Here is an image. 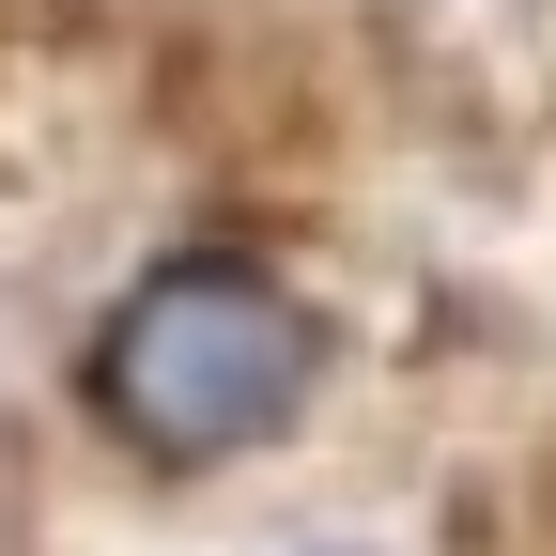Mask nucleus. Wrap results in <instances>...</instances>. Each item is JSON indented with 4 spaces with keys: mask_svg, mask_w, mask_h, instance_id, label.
Instances as JSON below:
<instances>
[{
    "mask_svg": "<svg viewBox=\"0 0 556 556\" xmlns=\"http://www.w3.org/2000/svg\"><path fill=\"white\" fill-rule=\"evenodd\" d=\"M325 371H340V340L309 309V278L263 263V248H232V232H201V248H155L93 309L78 417L139 479H232V464H263V448L309 433Z\"/></svg>",
    "mask_w": 556,
    "mask_h": 556,
    "instance_id": "nucleus-1",
    "label": "nucleus"
}]
</instances>
